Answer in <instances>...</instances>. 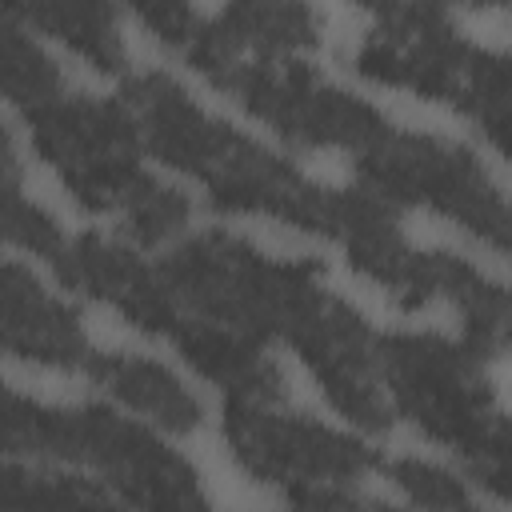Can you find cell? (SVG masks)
I'll return each mask as SVG.
<instances>
[{"label":"cell","mask_w":512,"mask_h":512,"mask_svg":"<svg viewBox=\"0 0 512 512\" xmlns=\"http://www.w3.org/2000/svg\"><path fill=\"white\" fill-rule=\"evenodd\" d=\"M4 512H124L96 480L20 468H4Z\"/></svg>","instance_id":"19"},{"label":"cell","mask_w":512,"mask_h":512,"mask_svg":"<svg viewBox=\"0 0 512 512\" xmlns=\"http://www.w3.org/2000/svg\"><path fill=\"white\" fill-rule=\"evenodd\" d=\"M4 444L12 456L96 468L132 512H212L196 468L144 424L116 416L104 404L56 408L8 392Z\"/></svg>","instance_id":"4"},{"label":"cell","mask_w":512,"mask_h":512,"mask_svg":"<svg viewBox=\"0 0 512 512\" xmlns=\"http://www.w3.org/2000/svg\"><path fill=\"white\" fill-rule=\"evenodd\" d=\"M192 68L232 92L252 116L268 120L284 140L304 148H348L360 156L392 128L372 104L328 84L316 68L292 56H204Z\"/></svg>","instance_id":"7"},{"label":"cell","mask_w":512,"mask_h":512,"mask_svg":"<svg viewBox=\"0 0 512 512\" xmlns=\"http://www.w3.org/2000/svg\"><path fill=\"white\" fill-rule=\"evenodd\" d=\"M12 20H24L32 28L52 32L64 40L72 52H80L92 68L100 72H120L124 68V44L116 28V12L108 4H80V0H32V4H12Z\"/></svg>","instance_id":"17"},{"label":"cell","mask_w":512,"mask_h":512,"mask_svg":"<svg viewBox=\"0 0 512 512\" xmlns=\"http://www.w3.org/2000/svg\"><path fill=\"white\" fill-rule=\"evenodd\" d=\"M452 104L512 160V52L468 48Z\"/></svg>","instance_id":"18"},{"label":"cell","mask_w":512,"mask_h":512,"mask_svg":"<svg viewBox=\"0 0 512 512\" xmlns=\"http://www.w3.org/2000/svg\"><path fill=\"white\" fill-rule=\"evenodd\" d=\"M4 232L16 248L32 252V256H44L48 264L60 256L64 248V232L56 228V220L32 204L24 192H20V176H16V152H12V136L4 132Z\"/></svg>","instance_id":"21"},{"label":"cell","mask_w":512,"mask_h":512,"mask_svg":"<svg viewBox=\"0 0 512 512\" xmlns=\"http://www.w3.org/2000/svg\"><path fill=\"white\" fill-rule=\"evenodd\" d=\"M24 120L36 152L52 164L76 204L120 216L144 244H160L184 228L188 200L140 168V124L124 100L60 92L24 112Z\"/></svg>","instance_id":"2"},{"label":"cell","mask_w":512,"mask_h":512,"mask_svg":"<svg viewBox=\"0 0 512 512\" xmlns=\"http://www.w3.org/2000/svg\"><path fill=\"white\" fill-rule=\"evenodd\" d=\"M172 344L200 376H208L228 396V404H272L284 392L280 368L260 352L256 340L232 328L192 316Z\"/></svg>","instance_id":"15"},{"label":"cell","mask_w":512,"mask_h":512,"mask_svg":"<svg viewBox=\"0 0 512 512\" xmlns=\"http://www.w3.org/2000/svg\"><path fill=\"white\" fill-rule=\"evenodd\" d=\"M4 344L20 360H36L52 368L88 372L96 356L80 328V316L48 288H40V280L20 264L4 268Z\"/></svg>","instance_id":"13"},{"label":"cell","mask_w":512,"mask_h":512,"mask_svg":"<svg viewBox=\"0 0 512 512\" xmlns=\"http://www.w3.org/2000/svg\"><path fill=\"white\" fill-rule=\"evenodd\" d=\"M160 272L192 316L248 340L280 336L292 344L328 296L312 260H272L228 232L188 236L160 260Z\"/></svg>","instance_id":"5"},{"label":"cell","mask_w":512,"mask_h":512,"mask_svg":"<svg viewBox=\"0 0 512 512\" xmlns=\"http://www.w3.org/2000/svg\"><path fill=\"white\" fill-rule=\"evenodd\" d=\"M292 504L304 508V512H400V508H388V504H376V500H360L348 488L304 492V496H292Z\"/></svg>","instance_id":"23"},{"label":"cell","mask_w":512,"mask_h":512,"mask_svg":"<svg viewBox=\"0 0 512 512\" xmlns=\"http://www.w3.org/2000/svg\"><path fill=\"white\" fill-rule=\"evenodd\" d=\"M508 300H512V288H508ZM508 344H512V324H508Z\"/></svg>","instance_id":"24"},{"label":"cell","mask_w":512,"mask_h":512,"mask_svg":"<svg viewBox=\"0 0 512 512\" xmlns=\"http://www.w3.org/2000/svg\"><path fill=\"white\" fill-rule=\"evenodd\" d=\"M224 440L244 472L288 488V496L348 488L368 468H384L360 440L304 412H272L268 404H224Z\"/></svg>","instance_id":"8"},{"label":"cell","mask_w":512,"mask_h":512,"mask_svg":"<svg viewBox=\"0 0 512 512\" xmlns=\"http://www.w3.org/2000/svg\"><path fill=\"white\" fill-rule=\"evenodd\" d=\"M480 352L460 336L384 332L376 336L380 384L416 428L452 448L468 472L512 504V420L496 408Z\"/></svg>","instance_id":"3"},{"label":"cell","mask_w":512,"mask_h":512,"mask_svg":"<svg viewBox=\"0 0 512 512\" xmlns=\"http://www.w3.org/2000/svg\"><path fill=\"white\" fill-rule=\"evenodd\" d=\"M360 188L384 204H424L512 256V196L456 140L388 128L356 160Z\"/></svg>","instance_id":"6"},{"label":"cell","mask_w":512,"mask_h":512,"mask_svg":"<svg viewBox=\"0 0 512 512\" xmlns=\"http://www.w3.org/2000/svg\"><path fill=\"white\" fill-rule=\"evenodd\" d=\"M296 356L312 368L324 396L360 428L380 432L392 420V404L384 400L376 336L340 296H324V304L308 316V324L292 336Z\"/></svg>","instance_id":"10"},{"label":"cell","mask_w":512,"mask_h":512,"mask_svg":"<svg viewBox=\"0 0 512 512\" xmlns=\"http://www.w3.org/2000/svg\"><path fill=\"white\" fill-rule=\"evenodd\" d=\"M328 236L344 244L348 264L356 272H364L368 280L388 288L404 308H420L432 296H440L448 252H416L404 240L392 204H384L368 188L336 192V212H332Z\"/></svg>","instance_id":"12"},{"label":"cell","mask_w":512,"mask_h":512,"mask_svg":"<svg viewBox=\"0 0 512 512\" xmlns=\"http://www.w3.org/2000/svg\"><path fill=\"white\" fill-rule=\"evenodd\" d=\"M320 20L304 4H232L216 16L192 20L176 52L188 56V64L204 56H240V52H260V56H288L292 48L316 44Z\"/></svg>","instance_id":"14"},{"label":"cell","mask_w":512,"mask_h":512,"mask_svg":"<svg viewBox=\"0 0 512 512\" xmlns=\"http://www.w3.org/2000/svg\"><path fill=\"white\" fill-rule=\"evenodd\" d=\"M88 376L104 392H112L116 400H124L128 408H136L148 420H156L160 428L188 432V428L200 424V400L180 384V376H172L164 364H156L148 356L96 352L92 364H88Z\"/></svg>","instance_id":"16"},{"label":"cell","mask_w":512,"mask_h":512,"mask_svg":"<svg viewBox=\"0 0 512 512\" xmlns=\"http://www.w3.org/2000/svg\"><path fill=\"white\" fill-rule=\"evenodd\" d=\"M384 472L392 476L396 488H404L424 512H480L472 492L464 488V480H456L452 472L416 460V456H400V460H384Z\"/></svg>","instance_id":"22"},{"label":"cell","mask_w":512,"mask_h":512,"mask_svg":"<svg viewBox=\"0 0 512 512\" xmlns=\"http://www.w3.org/2000/svg\"><path fill=\"white\" fill-rule=\"evenodd\" d=\"M140 140L172 168L188 172L208 188V200L228 212H260L304 232H332L336 192L312 184L300 168L244 136L240 128L208 116L172 76L140 72L124 80L120 96Z\"/></svg>","instance_id":"1"},{"label":"cell","mask_w":512,"mask_h":512,"mask_svg":"<svg viewBox=\"0 0 512 512\" xmlns=\"http://www.w3.org/2000/svg\"><path fill=\"white\" fill-rule=\"evenodd\" d=\"M0 68H4V92L20 112H32L64 92L56 60L12 16H4L0 28Z\"/></svg>","instance_id":"20"},{"label":"cell","mask_w":512,"mask_h":512,"mask_svg":"<svg viewBox=\"0 0 512 512\" xmlns=\"http://www.w3.org/2000/svg\"><path fill=\"white\" fill-rule=\"evenodd\" d=\"M292 512H304V508H292Z\"/></svg>","instance_id":"25"},{"label":"cell","mask_w":512,"mask_h":512,"mask_svg":"<svg viewBox=\"0 0 512 512\" xmlns=\"http://www.w3.org/2000/svg\"><path fill=\"white\" fill-rule=\"evenodd\" d=\"M56 276L104 304H112L128 324L176 340L180 328L192 320V312L180 304L172 284L164 280L160 264H144L128 248L104 240V236H68L60 256L52 260Z\"/></svg>","instance_id":"11"},{"label":"cell","mask_w":512,"mask_h":512,"mask_svg":"<svg viewBox=\"0 0 512 512\" xmlns=\"http://www.w3.org/2000/svg\"><path fill=\"white\" fill-rule=\"evenodd\" d=\"M468 40L432 4H388L376 8V24L356 48V72L368 80L408 88L424 100H452Z\"/></svg>","instance_id":"9"}]
</instances>
